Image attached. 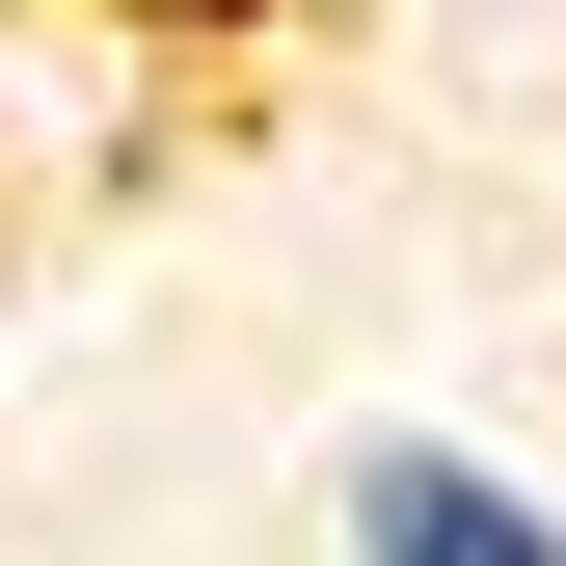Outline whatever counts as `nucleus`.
Listing matches in <instances>:
<instances>
[{
    "label": "nucleus",
    "instance_id": "obj_1",
    "mask_svg": "<svg viewBox=\"0 0 566 566\" xmlns=\"http://www.w3.org/2000/svg\"><path fill=\"white\" fill-rule=\"evenodd\" d=\"M350 566H566V539H539V513H513L485 459H432V432H378V459H350Z\"/></svg>",
    "mask_w": 566,
    "mask_h": 566
},
{
    "label": "nucleus",
    "instance_id": "obj_2",
    "mask_svg": "<svg viewBox=\"0 0 566 566\" xmlns=\"http://www.w3.org/2000/svg\"><path fill=\"white\" fill-rule=\"evenodd\" d=\"M135 28H270V0H135Z\"/></svg>",
    "mask_w": 566,
    "mask_h": 566
}]
</instances>
